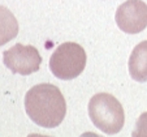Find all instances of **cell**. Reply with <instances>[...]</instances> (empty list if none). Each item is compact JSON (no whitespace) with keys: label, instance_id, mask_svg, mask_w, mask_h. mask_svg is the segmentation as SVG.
Listing matches in <instances>:
<instances>
[{"label":"cell","instance_id":"cell-1","mask_svg":"<svg viewBox=\"0 0 147 137\" xmlns=\"http://www.w3.org/2000/svg\"><path fill=\"white\" fill-rule=\"evenodd\" d=\"M25 111L35 124L43 128H55L64 120L67 102L57 86L39 84L26 93Z\"/></svg>","mask_w":147,"mask_h":137},{"label":"cell","instance_id":"cell-2","mask_svg":"<svg viewBox=\"0 0 147 137\" xmlns=\"http://www.w3.org/2000/svg\"><path fill=\"white\" fill-rule=\"evenodd\" d=\"M89 116L94 125L107 134L119 133L125 123V114L121 103L108 93L95 94L90 99Z\"/></svg>","mask_w":147,"mask_h":137},{"label":"cell","instance_id":"cell-3","mask_svg":"<svg viewBox=\"0 0 147 137\" xmlns=\"http://www.w3.org/2000/svg\"><path fill=\"white\" fill-rule=\"evenodd\" d=\"M86 67V52L74 42L60 45L50 58V69L60 80H73Z\"/></svg>","mask_w":147,"mask_h":137},{"label":"cell","instance_id":"cell-4","mask_svg":"<svg viewBox=\"0 0 147 137\" xmlns=\"http://www.w3.org/2000/svg\"><path fill=\"white\" fill-rule=\"evenodd\" d=\"M3 63L11 72L28 76L39 69L42 56L34 46L16 43L4 51Z\"/></svg>","mask_w":147,"mask_h":137},{"label":"cell","instance_id":"cell-5","mask_svg":"<svg viewBox=\"0 0 147 137\" xmlns=\"http://www.w3.org/2000/svg\"><path fill=\"white\" fill-rule=\"evenodd\" d=\"M115 20L124 33H141L147 28V4L142 0H126L117 8Z\"/></svg>","mask_w":147,"mask_h":137},{"label":"cell","instance_id":"cell-6","mask_svg":"<svg viewBox=\"0 0 147 137\" xmlns=\"http://www.w3.org/2000/svg\"><path fill=\"white\" fill-rule=\"evenodd\" d=\"M129 73L138 82L147 81V41L134 47L129 58Z\"/></svg>","mask_w":147,"mask_h":137},{"label":"cell","instance_id":"cell-7","mask_svg":"<svg viewBox=\"0 0 147 137\" xmlns=\"http://www.w3.org/2000/svg\"><path fill=\"white\" fill-rule=\"evenodd\" d=\"M18 34V22L8 8L0 5V46H4Z\"/></svg>","mask_w":147,"mask_h":137},{"label":"cell","instance_id":"cell-8","mask_svg":"<svg viewBox=\"0 0 147 137\" xmlns=\"http://www.w3.org/2000/svg\"><path fill=\"white\" fill-rule=\"evenodd\" d=\"M131 137H147V112H143L138 117Z\"/></svg>","mask_w":147,"mask_h":137},{"label":"cell","instance_id":"cell-9","mask_svg":"<svg viewBox=\"0 0 147 137\" xmlns=\"http://www.w3.org/2000/svg\"><path fill=\"white\" fill-rule=\"evenodd\" d=\"M80 137H102V136H99L96 133H92V132H86V133H82Z\"/></svg>","mask_w":147,"mask_h":137},{"label":"cell","instance_id":"cell-10","mask_svg":"<svg viewBox=\"0 0 147 137\" xmlns=\"http://www.w3.org/2000/svg\"><path fill=\"white\" fill-rule=\"evenodd\" d=\"M28 137H50V136H45V134H39V133H30Z\"/></svg>","mask_w":147,"mask_h":137}]
</instances>
